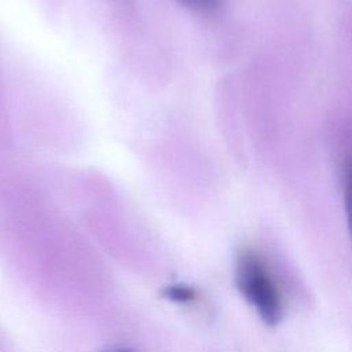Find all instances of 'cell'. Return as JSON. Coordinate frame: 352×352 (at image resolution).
<instances>
[{
    "instance_id": "7a4b0ae2",
    "label": "cell",
    "mask_w": 352,
    "mask_h": 352,
    "mask_svg": "<svg viewBox=\"0 0 352 352\" xmlns=\"http://www.w3.org/2000/svg\"><path fill=\"white\" fill-rule=\"evenodd\" d=\"M344 202L346 212L348 230L352 241V157L346 158L344 164Z\"/></svg>"
},
{
    "instance_id": "5b68a950",
    "label": "cell",
    "mask_w": 352,
    "mask_h": 352,
    "mask_svg": "<svg viewBox=\"0 0 352 352\" xmlns=\"http://www.w3.org/2000/svg\"><path fill=\"white\" fill-rule=\"evenodd\" d=\"M106 352H135V351L131 348H114V349H110Z\"/></svg>"
},
{
    "instance_id": "3957f363",
    "label": "cell",
    "mask_w": 352,
    "mask_h": 352,
    "mask_svg": "<svg viewBox=\"0 0 352 352\" xmlns=\"http://www.w3.org/2000/svg\"><path fill=\"white\" fill-rule=\"evenodd\" d=\"M165 298L175 302H190L195 300V290L186 285H170L162 290Z\"/></svg>"
},
{
    "instance_id": "277c9868",
    "label": "cell",
    "mask_w": 352,
    "mask_h": 352,
    "mask_svg": "<svg viewBox=\"0 0 352 352\" xmlns=\"http://www.w3.org/2000/svg\"><path fill=\"white\" fill-rule=\"evenodd\" d=\"M177 1L192 11L210 12L219 6L220 0H177Z\"/></svg>"
},
{
    "instance_id": "6da1fadb",
    "label": "cell",
    "mask_w": 352,
    "mask_h": 352,
    "mask_svg": "<svg viewBox=\"0 0 352 352\" xmlns=\"http://www.w3.org/2000/svg\"><path fill=\"white\" fill-rule=\"evenodd\" d=\"M235 283L265 324L276 326L279 323L283 315L282 296L267 263L257 252L243 250L239 253L235 265Z\"/></svg>"
}]
</instances>
